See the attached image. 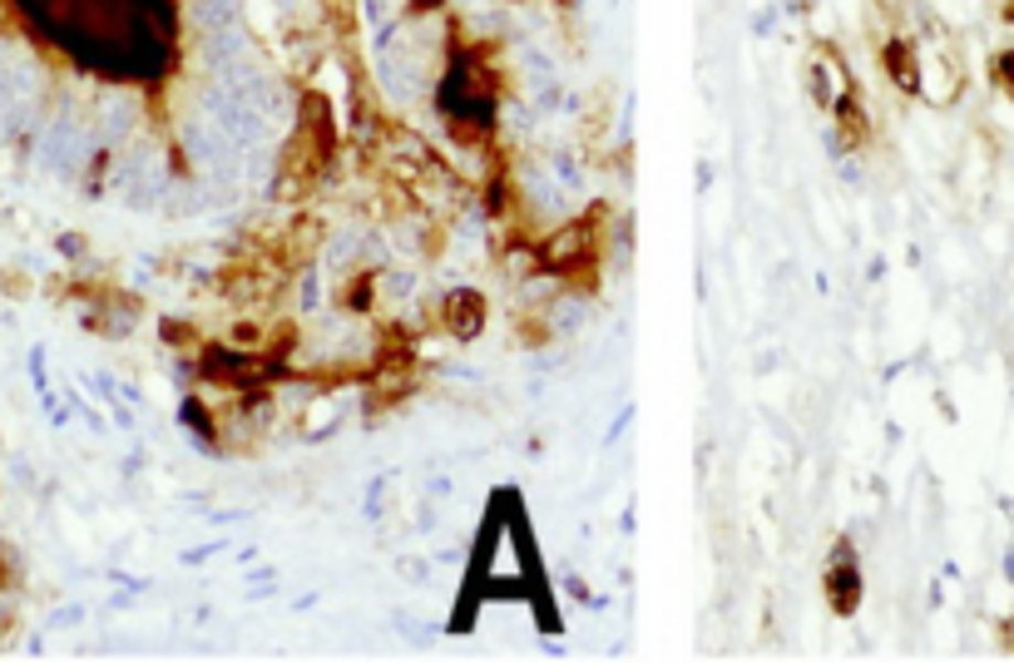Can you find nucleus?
Listing matches in <instances>:
<instances>
[{"instance_id": "obj_1", "label": "nucleus", "mask_w": 1014, "mask_h": 663, "mask_svg": "<svg viewBox=\"0 0 1014 663\" xmlns=\"http://www.w3.org/2000/svg\"><path fill=\"white\" fill-rule=\"evenodd\" d=\"M332 154H337V135H332V115H327V99L322 95H307L302 99V119H297L288 149H282V164H278V189L288 199H302V193L317 189L327 169H332Z\"/></svg>"}, {"instance_id": "obj_2", "label": "nucleus", "mask_w": 1014, "mask_h": 663, "mask_svg": "<svg viewBox=\"0 0 1014 663\" xmlns=\"http://www.w3.org/2000/svg\"><path fill=\"white\" fill-rule=\"evenodd\" d=\"M40 164L50 173H75L85 164V135H79L75 119H50L45 135H40Z\"/></svg>"}, {"instance_id": "obj_3", "label": "nucleus", "mask_w": 1014, "mask_h": 663, "mask_svg": "<svg viewBox=\"0 0 1014 663\" xmlns=\"http://www.w3.org/2000/svg\"><path fill=\"white\" fill-rule=\"evenodd\" d=\"M440 328L456 332V336H476L485 328V298L470 288H456L446 292V302H440Z\"/></svg>"}, {"instance_id": "obj_4", "label": "nucleus", "mask_w": 1014, "mask_h": 663, "mask_svg": "<svg viewBox=\"0 0 1014 663\" xmlns=\"http://www.w3.org/2000/svg\"><path fill=\"white\" fill-rule=\"evenodd\" d=\"M115 183H119V193H125L129 203H149V199H159L163 193V173L145 154H129L125 164L115 169Z\"/></svg>"}, {"instance_id": "obj_5", "label": "nucleus", "mask_w": 1014, "mask_h": 663, "mask_svg": "<svg viewBox=\"0 0 1014 663\" xmlns=\"http://www.w3.org/2000/svg\"><path fill=\"white\" fill-rule=\"evenodd\" d=\"M812 75H816V99H822L826 109H836L846 95H852V79H846V69H842V60L832 55V50H816V60H812Z\"/></svg>"}, {"instance_id": "obj_6", "label": "nucleus", "mask_w": 1014, "mask_h": 663, "mask_svg": "<svg viewBox=\"0 0 1014 663\" xmlns=\"http://www.w3.org/2000/svg\"><path fill=\"white\" fill-rule=\"evenodd\" d=\"M880 60H886L890 79H896L900 89H920V55H916V45H906V40H890Z\"/></svg>"}, {"instance_id": "obj_7", "label": "nucleus", "mask_w": 1014, "mask_h": 663, "mask_svg": "<svg viewBox=\"0 0 1014 663\" xmlns=\"http://www.w3.org/2000/svg\"><path fill=\"white\" fill-rule=\"evenodd\" d=\"M826 595H832V605L842 609V614H852V609H856L862 579H856V569H852V559H846V549H842V559H836V569L826 575Z\"/></svg>"}, {"instance_id": "obj_8", "label": "nucleus", "mask_w": 1014, "mask_h": 663, "mask_svg": "<svg viewBox=\"0 0 1014 663\" xmlns=\"http://www.w3.org/2000/svg\"><path fill=\"white\" fill-rule=\"evenodd\" d=\"M836 129H842V145H862L866 139V115H862V105H856V95H846L842 105H836Z\"/></svg>"}, {"instance_id": "obj_9", "label": "nucleus", "mask_w": 1014, "mask_h": 663, "mask_svg": "<svg viewBox=\"0 0 1014 663\" xmlns=\"http://www.w3.org/2000/svg\"><path fill=\"white\" fill-rule=\"evenodd\" d=\"M995 75H1000V85H1005L1010 95H1014V50H1010V55H1000V60H995Z\"/></svg>"}, {"instance_id": "obj_10", "label": "nucleus", "mask_w": 1014, "mask_h": 663, "mask_svg": "<svg viewBox=\"0 0 1014 663\" xmlns=\"http://www.w3.org/2000/svg\"><path fill=\"white\" fill-rule=\"evenodd\" d=\"M440 6V0H416V10H436Z\"/></svg>"}]
</instances>
